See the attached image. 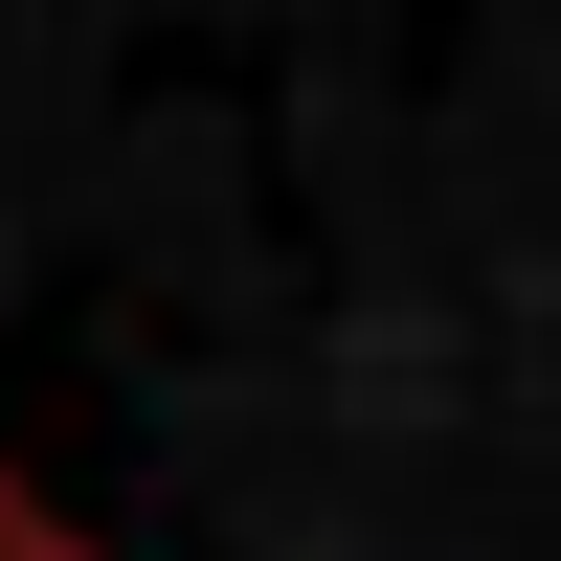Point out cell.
I'll list each match as a JSON object with an SVG mask.
<instances>
[{
  "label": "cell",
  "instance_id": "6da1fadb",
  "mask_svg": "<svg viewBox=\"0 0 561 561\" xmlns=\"http://www.w3.org/2000/svg\"><path fill=\"white\" fill-rule=\"evenodd\" d=\"M0 561H90V539H68V494H45V472H0Z\"/></svg>",
  "mask_w": 561,
  "mask_h": 561
}]
</instances>
